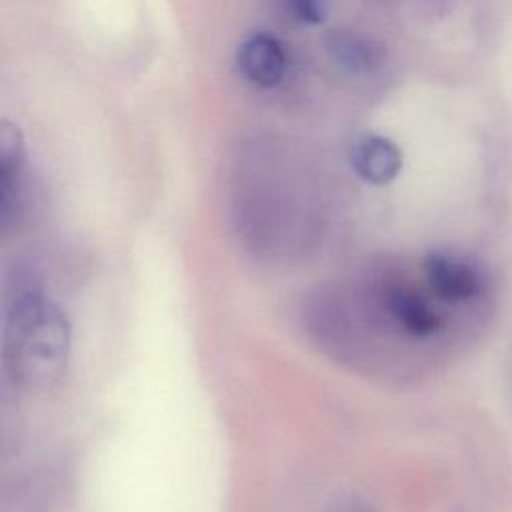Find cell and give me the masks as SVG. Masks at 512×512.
<instances>
[{
	"mask_svg": "<svg viewBox=\"0 0 512 512\" xmlns=\"http://www.w3.org/2000/svg\"><path fill=\"white\" fill-rule=\"evenodd\" d=\"M68 358V324L38 288L22 286L6 304L4 362L24 386L56 380Z\"/></svg>",
	"mask_w": 512,
	"mask_h": 512,
	"instance_id": "cell-1",
	"label": "cell"
},
{
	"mask_svg": "<svg viewBox=\"0 0 512 512\" xmlns=\"http://www.w3.org/2000/svg\"><path fill=\"white\" fill-rule=\"evenodd\" d=\"M422 274L432 294L446 304L472 302L482 296L486 288L482 270L454 252H430L422 262Z\"/></svg>",
	"mask_w": 512,
	"mask_h": 512,
	"instance_id": "cell-2",
	"label": "cell"
},
{
	"mask_svg": "<svg viewBox=\"0 0 512 512\" xmlns=\"http://www.w3.org/2000/svg\"><path fill=\"white\" fill-rule=\"evenodd\" d=\"M240 74L254 86H276L286 74V52L280 40L266 32H254L242 40L236 54Z\"/></svg>",
	"mask_w": 512,
	"mask_h": 512,
	"instance_id": "cell-3",
	"label": "cell"
},
{
	"mask_svg": "<svg viewBox=\"0 0 512 512\" xmlns=\"http://www.w3.org/2000/svg\"><path fill=\"white\" fill-rule=\"evenodd\" d=\"M350 164L364 182L380 186L392 182L400 174L402 152L390 138L366 134L354 142Z\"/></svg>",
	"mask_w": 512,
	"mask_h": 512,
	"instance_id": "cell-4",
	"label": "cell"
},
{
	"mask_svg": "<svg viewBox=\"0 0 512 512\" xmlns=\"http://www.w3.org/2000/svg\"><path fill=\"white\" fill-rule=\"evenodd\" d=\"M332 58L348 72H368L378 62L376 48L356 34H336L328 44Z\"/></svg>",
	"mask_w": 512,
	"mask_h": 512,
	"instance_id": "cell-5",
	"label": "cell"
},
{
	"mask_svg": "<svg viewBox=\"0 0 512 512\" xmlns=\"http://www.w3.org/2000/svg\"><path fill=\"white\" fill-rule=\"evenodd\" d=\"M286 8L292 18L304 24H320L328 16L330 0H286Z\"/></svg>",
	"mask_w": 512,
	"mask_h": 512,
	"instance_id": "cell-6",
	"label": "cell"
}]
</instances>
